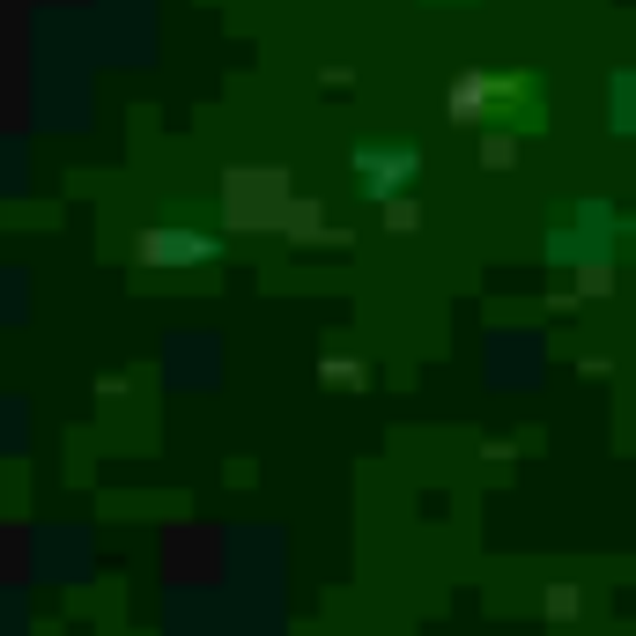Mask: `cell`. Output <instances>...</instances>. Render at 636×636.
<instances>
[{
	"mask_svg": "<svg viewBox=\"0 0 636 636\" xmlns=\"http://www.w3.org/2000/svg\"><path fill=\"white\" fill-rule=\"evenodd\" d=\"M355 178H363V193H392V185L415 178V148H363V156H355Z\"/></svg>",
	"mask_w": 636,
	"mask_h": 636,
	"instance_id": "cell-1",
	"label": "cell"
},
{
	"mask_svg": "<svg viewBox=\"0 0 636 636\" xmlns=\"http://www.w3.org/2000/svg\"><path fill=\"white\" fill-rule=\"evenodd\" d=\"M215 245L208 237H171V230H148L141 237V259H208Z\"/></svg>",
	"mask_w": 636,
	"mask_h": 636,
	"instance_id": "cell-2",
	"label": "cell"
}]
</instances>
